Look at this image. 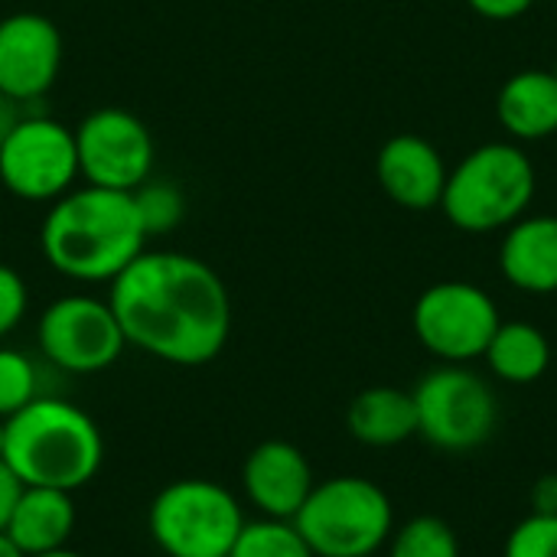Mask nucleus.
Here are the masks:
<instances>
[{"instance_id": "16", "label": "nucleus", "mask_w": 557, "mask_h": 557, "mask_svg": "<svg viewBox=\"0 0 557 557\" xmlns=\"http://www.w3.org/2000/svg\"><path fill=\"white\" fill-rule=\"evenodd\" d=\"M75 503L72 493L65 490H49V486H26L10 522H7V539L23 557L59 552L69 545L75 532Z\"/></svg>"}, {"instance_id": "27", "label": "nucleus", "mask_w": 557, "mask_h": 557, "mask_svg": "<svg viewBox=\"0 0 557 557\" xmlns=\"http://www.w3.org/2000/svg\"><path fill=\"white\" fill-rule=\"evenodd\" d=\"M486 20H516L535 7V0H467Z\"/></svg>"}, {"instance_id": "7", "label": "nucleus", "mask_w": 557, "mask_h": 557, "mask_svg": "<svg viewBox=\"0 0 557 557\" xmlns=\"http://www.w3.org/2000/svg\"><path fill=\"white\" fill-rule=\"evenodd\" d=\"M418 411V437L447 454L483 447L499 424V401L490 382L467 366L444 362L411 392Z\"/></svg>"}, {"instance_id": "1", "label": "nucleus", "mask_w": 557, "mask_h": 557, "mask_svg": "<svg viewBox=\"0 0 557 557\" xmlns=\"http://www.w3.org/2000/svg\"><path fill=\"white\" fill-rule=\"evenodd\" d=\"M108 304L127 346L170 366L212 362L232 333L222 277L183 251H140L111 281Z\"/></svg>"}, {"instance_id": "12", "label": "nucleus", "mask_w": 557, "mask_h": 557, "mask_svg": "<svg viewBox=\"0 0 557 557\" xmlns=\"http://www.w3.org/2000/svg\"><path fill=\"white\" fill-rule=\"evenodd\" d=\"M62 36L42 13H10L0 20V95L29 104L59 78Z\"/></svg>"}, {"instance_id": "17", "label": "nucleus", "mask_w": 557, "mask_h": 557, "mask_svg": "<svg viewBox=\"0 0 557 557\" xmlns=\"http://www.w3.org/2000/svg\"><path fill=\"white\" fill-rule=\"evenodd\" d=\"M496 117L516 140H548L557 134V78L552 69H525L506 78Z\"/></svg>"}, {"instance_id": "11", "label": "nucleus", "mask_w": 557, "mask_h": 557, "mask_svg": "<svg viewBox=\"0 0 557 557\" xmlns=\"http://www.w3.org/2000/svg\"><path fill=\"white\" fill-rule=\"evenodd\" d=\"M78 176L88 186L134 193L153 173V134L124 108H98L75 127Z\"/></svg>"}, {"instance_id": "3", "label": "nucleus", "mask_w": 557, "mask_h": 557, "mask_svg": "<svg viewBox=\"0 0 557 557\" xmlns=\"http://www.w3.org/2000/svg\"><path fill=\"white\" fill-rule=\"evenodd\" d=\"M3 460L26 486L75 493L98 476L104 463V437L78 405L39 395L7 418Z\"/></svg>"}, {"instance_id": "10", "label": "nucleus", "mask_w": 557, "mask_h": 557, "mask_svg": "<svg viewBox=\"0 0 557 557\" xmlns=\"http://www.w3.org/2000/svg\"><path fill=\"white\" fill-rule=\"evenodd\" d=\"M0 183L23 202H55L78 183L75 131L46 114H23L0 147Z\"/></svg>"}, {"instance_id": "22", "label": "nucleus", "mask_w": 557, "mask_h": 557, "mask_svg": "<svg viewBox=\"0 0 557 557\" xmlns=\"http://www.w3.org/2000/svg\"><path fill=\"white\" fill-rule=\"evenodd\" d=\"M131 196H134V209H137V219H140L147 238L150 235H170L186 215L183 189L166 183V180H147Z\"/></svg>"}, {"instance_id": "32", "label": "nucleus", "mask_w": 557, "mask_h": 557, "mask_svg": "<svg viewBox=\"0 0 557 557\" xmlns=\"http://www.w3.org/2000/svg\"><path fill=\"white\" fill-rule=\"evenodd\" d=\"M3 441H7V421L0 418V460H3Z\"/></svg>"}, {"instance_id": "5", "label": "nucleus", "mask_w": 557, "mask_h": 557, "mask_svg": "<svg viewBox=\"0 0 557 557\" xmlns=\"http://www.w3.org/2000/svg\"><path fill=\"white\" fill-rule=\"evenodd\" d=\"M294 525L317 557H372L395 532V509L379 483L333 476L313 486Z\"/></svg>"}, {"instance_id": "29", "label": "nucleus", "mask_w": 557, "mask_h": 557, "mask_svg": "<svg viewBox=\"0 0 557 557\" xmlns=\"http://www.w3.org/2000/svg\"><path fill=\"white\" fill-rule=\"evenodd\" d=\"M23 114H26L23 104H16V101H10V98L0 95V147L7 144V137L13 134V127L20 124Z\"/></svg>"}, {"instance_id": "23", "label": "nucleus", "mask_w": 557, "mask_h": 557, "mask_svg": "<svg viewBox=\"0 0 557 557\" xmlns=\"http://www.w3.org/2000/svg\"><path fill=\"white\" fill-rule=\"evenodd\" d=\"M39 395V366L26 352L0 346V418H13Z\"/></svg>"}, {"instance_id": "8", "label": "nucleus", "mask_w": 557, "mask_h": 557, "mask_svg": "<svg viewBox=\"0 0 557 557\" xmlns=\"http://www.w3.org/2000/svg\"><path fill=\"white\" fill-rule=\"evenodd\" d=\"M36 346L59 372L95 375L121 359L127 339L108 300L91 294H65L39 313Z\"/></svg>"}, {"instance_id": "6", "label": "nucleus", "mask_w": 557, "mask_h": 557, "mask_svg": "<svg viewBox=\"0 0 557 557\" xmlns=\"http://www.w3.org/2000/svg\"><path fill=\"white\" fill-rule=\"evenodd\" d=\"M245 522L235 493L212 480L166 483L147 512L150 539L166 557H228Z\"/></svg>"}, {"instance_id": "31", "label": "nucleus", "mask_w": 557, "mask_h": 557, "mask_svg": "<svg viewBox=\"0 0 557 557\" xmlns=\"http://www.w3.org/2000/svg\"><path fill=\"white\" fill-rule=\"evenodd\" d=\"M36 557H85V555H78V552H72V548L65 545V548H59V552H46V555H36Z\"/></svg>"}, {"instance_id": "19", "label": "nucleus", "mask_w": 557, "mask_h": 557, "mask_svg": "<svg viewBox=\"0 0 557 557\" xmlns=\"http://www.w3.org/2000/svg\"><path fill=\"white\" fill-rule=\"evenodd\" d=\"M483 359L496 379L509 385H532L548 372L552 346H548V336L535 323L509 320V323H499Z\"/></svg>"}, {"instance_id": "9", "label": "nucleus", "mask_w": 557, "mask_h": 557, "mask_svg": "<svg viewBox=\"0 0 557 557\" xmlns=\"http://www.w3.org/2000/svg\"><path fill=\"white\" fill-rule=\"evenodd\" d=\"M411 323L428 352H434L441 362L467 366L483 359L503 320L496 300L483 287L470 281H441L418 297Z\"/></svg>"}, {"instance_id": "20", "label": "nucleus", "mask_w": 557, "mask_h": 557, "mask_svg": "<svg viewBox=\"0 0 557 557\" xmlns=\"http://www.w3.org/2000/svg\"><path fill=\"white\" fill-rule=\"evenodd\" d=\"M228 557H317L290 519H255L245 522Z\"/></svg>"}, {"instance_id": "2", "label": "nucleus", "mask_w": 557, "mask_h": 557, "mask_svg": "<svg viewBox=\"0 0 557 557\" xmlns=\"http://www.w3.org/2000/svg\"><path fill=\"white\" fill-rule=\"evenodd\" d=\"M147 245L134 196L101 186H72L49 202L39 251L52 271L78 284H111Z\"/></svg>"}, {"instance_id": "24", "label": "nucleus", "mask_w": 557, "mask_h": 557, "mask_svg": "<svg viewBox=\"0 0 557 557\" xmlns=\"http://www.w3.org/2000/svg\"><path fill=\"white\" fill-rule=\"evenodd\" d=\"M503 557H557V516L532 512L506 539Z\"/></svg>"}, {"instance_id": "30", "label": "nucleus", "mask_w": 557, "mask_h": 557, "mask_svg": "<svg viewBox=\"0 0 557 557\" xmlns=\"http://www.w3.org/2000/svg\"><path fill=\"white\" fill-rule=\"evenodd\" d=\"M0 557H23V555L13 548V542H10L7 535H0Z\"/></svg>"}, {"instance_id": "21", "label": "nucleus", "mask_w": 557, "mask_h": 557, "mask_svg": "<svg viewBox=\"0 0 557 557\" xmlns=\"http://www.w3.org/2000/svg\"><path fill=\"white\" fill-rule=\"evenodd\" d=\"M388 557H460L457 532L437 516H414L388 539Z\"/></svg>"}, {"instance_id": "28", "label": "nucleus", "mask_w": 557, "mask_h": 557, "mask_svg": "<svg viewBox=\"0 0 557 557\" xmlns=\"http://www.w3.org/2000/svg\"><path fill=\"white\" fill-rule=\"evenodd\" d=\"M532 512L557 516V473L542 476V480L532 486Z\"/></svg>"}, {"instance_id": "14", "label": "nucleus", "mask_w": 557, "mask_h": 557, "mask_svg": "<svg viewBox=\"0 0 557 557\" xmlns=\"http://www.w3.org/2000/svg\"><path fill=\"white\" fill-rule=\"evenodd\" d=\"M375 176L385 196L411 212H428L441 206L447 186V166L441 150L418 134L388 137L379 150Z\"/></svg>"}, {"instance_id": "15", "label": "nucleus", "mask_w": 557, "mask_h": 557, "mask_svg": "<svg viewBox=\"0 0 557 557\" xmlns=\"http://www.w3.org/2000/svg\"><path fill=\"white\" fill-rule=\"evenodd\" d=\"M503 277L525 294L557 290V215H522L499 245Z\"/></svg>"}, {"instance_id": "18", "label": "nucleus", "mask_w": 557, "mask_h": 557, "mask_svg": "<svg viewBox=\"0 0 557 557\" xmlns=\"http://www.w3.org/2000/svg\"><path fill=\"white\" fill-rule=\"evenodd\" d=\"M349 434L366 447H398L418 437V411L411 392L379 385L352 398L346 414Z\"/></svg>"}, {"instance_id": "4", "label": "nucleus", "mask_w": 557, "mask_h": 557, "mask_svg": "<svg viewBox=\"0 0 557 557\" xmlns=\"http://www.w3.org/2000/svg\"><path fill=\"white\" fill-rule=\"evenodd\" d=\"M535 163L532 157L506 140L470 150L457 170L447 173L441 212L450 225L470 235L509 228L525 215L535 199Z\"/></svg>"}, {"instance_id": "13", "label": "nucleus", "mask_w": 557, "mask_h": 557, "mask_svg": "<svg viewBox=\"0 0 557 557\" xmlns=\"http://www.w3.org/2000/svg\"><path fill=\"white\" fill-rule=\"evenodd\" d=\"M242 486L248 503L264 519H290L300 512L307 496L313 493V467L304 457L300 447L287 441H264L258 444L245 467H242Z\"/></svg>"}, {"instance_id": "25", "label": "nucleus", "mask_w": 557, "mask_h": 557, "mask_svg": "<svg viewBox=\"0 0 557 557\" xmlns=\"http://www.w3.org/2000/svg\"><path fill=\"white\" fill-rule=\"evenodd\" d=\"M29 310V287L10 264H0V339L10 336Z\"/></svg>"}, {"instance_id": "33", "label": "nucleus", "mask_w": 557, "mask_h": 557, "mask_svg": "<svg viewBox=\"0 0 557 557\" xmlns=\"http://www.w3.org/2000/svg\"><path fill=\"white\" fill-rule=\"evenodd\" d=\"M552 75H555V78H557V62H555V69H552Z\"/></svg>"}, {"instance_id": "26", "label": "nucleus", "mask_w": 557, "mask_h": 557, "mask_svg": "<svg viewBox=\"0 0 557 557\" xmlns=\"http://www.w3.org/2000/svg\"><path fill=\"white\" fill-rule=\"evenodd\" d=\"M23 490H26V483L13 473V467L7 460H0V535L7 532V522H10Z\"/></svg>"}]
</instances>
